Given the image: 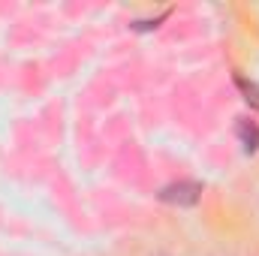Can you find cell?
Here are the masks:
<instances>
[{
    "label": "cell",
    "instance_id": "obj_2",
    "mask_svg": "<svg viewBox=\"0 0 259 256\" xmlns=\"http://www.w3.org/2000/svg\"><path fill=\"white\" fill-rule=\"evenodd\" d=\"M238 139L244 145V151H256L259 148V124L256 121H238Z\"/></svg>",
    "mask_w": 259,
    "mask_h": 256
},
{
    "label": "cell",
    "instance_id": "obj_3",
    "mask_svg": "<svg viewBox=\"0 0 259 256\" xmlns=\"http://www.w3.org/2000/svg\"><path fill=\"white\" fill-rule=\"evenodd\" d=\"M235 84L241 88V94H244V100H247V103L259 106V84L247 81V78H241V75H235Z\"/></svg>",
    "mask_w": 259,
    "mask_h": 256
},
{
    "label": "cell",
    "instance_id": "obj_1",
    "mask_svg": "<svg viewBox=\"0 0 259 256\" xmlns=\"http://www.w3.org/2000/svg\"><path fill=\"white\" fill-rule=\"evenodd\" d=\"M199 196H202V184H196V181H178V184L163 187V193H160V199L172 202V205H196Z\"/></svg>",
    "mask_w": 259,
    "mask_h": 256
}]
</instances>
